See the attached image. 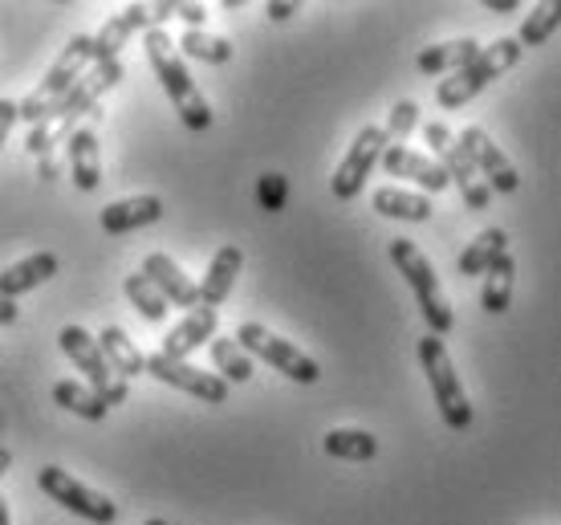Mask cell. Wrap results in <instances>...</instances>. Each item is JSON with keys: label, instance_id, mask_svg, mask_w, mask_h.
<instances>
[{"label": "cell", "instance_id": "cell-9", "mask_svg": "<svg viewBox=\"0 0 561 525\" xmlns=\"http://www.w3.org/2000/svg\"><path fill=\"white\" fill-rule=\"evenodd\" d=\"M423 139H427V147H432V159L444 168V175H448V184L460 187L463 204H468L472 213H484V208L492 204V192L477 175L472 159L463 156V147L456 142V135H451L444 123H427V127H423Z\"/></svg>", "mask_w": 561, "mask_h": 525}, {"label": "cell", "instance_id": "cell-4", "mask_svg": "<svg viewBox=\"0 0 561 525\" xmlns=\"http://www.w3.org/2000/svg\"><path fill=\"white\" fill-rule=\"evenodd\" d=\"M520 49L513 37H501V42H492V45H480V54L463 66V70L448 73L444 82H439V90H435V102L444 106V111H460L463 102H472L484 90V85H492L496 78L505 70H513L520 61Z\"/></svg>", "mask_w": 561, "mask_h": 525}, {"label": "cell", "instance_id": "cell-5", "mask_svg": "<svg viewBox=\"0 0 561 525\" xmlns=\"http://www.w3.org/2000/svg\"><path fill=\"white\" fill-rule=\"evenodd\" d=\"M415 351H420V367H423V375H427V387H432L435 408L444 415V424H448L451 432H463V427L472 424V403L463 396L460 375L451 367V355H448V346H444V339L423 334Z\"/></svg>", "mask_w": 561, "mask_h": 525}, {"label": "cell", "instance_id": "cell-37", "mask_svg": "<svg viewBox=\"0 0 561 525\" xmlns=\"http://www.w3.org/2000/svg\"><path fill=\"white\" fill-rule=\"evenodd\" d=\"M13 123H16V102L13 99H0V147H4V139H9Z\"/></svg>", "mask_w": 561, "mask_h": 525}, {"label": "cell", "instance_id": "cell-8", "mask_svg": "<svg viewBox=\"0 0 561 525\" xmlns=\"http://www.w3.org/2000/svg\"><path fill=\"white\" fill-rule=\"evenodd\" d=\"M237 346L249 358H265L268 367L280 370V375L294 379V384H318V379H322L318 358H309L306 351L294 346L289 339H277V334L265 330L261 322H244V327H237Z\"/></svg>", "mask_w": 561, "mask_h": 525}, {"label": "cell", "instance_id": "cell-26", "mask_svg": "<svg viewBox=\"0 0 561 525\" xmlns=\"http://www.w3.org/2000/svg\"><path fill=\"white\" fill-rule=\"evenodd\" d=\"M513 282H517V261L508 253H501L484 270V289H480V306L489 313H505L513 301Z\"/></svg>", "mask_w": 561, "mask_h": 525}, {"label": "cell", "instance_id": "cell-23", "mask_svg": "<svg viewBox=\"0 0 561 525\" xmlns=\"http://www.w3.org/2000/svg\"><path fill=\"white\" fill-rule=\"evenodd\" d=\"M94 342H99L102 358L111 363L114 375H123V379H135V375H142V367H147V355L135 346V339H130L127 330L106 327Z\"/></svg>", "mask_w": 561, "mask_h": 525}, {"label": "cell", "instance_id": "cell-13", "mask_svg": "<svg viewBox=\"0 0 561 525\" xmlns=\"http://www.w3.org/2000/svg\"><path fill=\"white\" fill-rule=\"evenodd\" d=\"M456 142L463 147V156L472 159V168H477V175L489 184V192H505V196H513V192L520 187V175H517V168H513V159L492 142L489 130L463 127Z\"/></svg>", "mask_w": 561, "mask_h": 525}, {"label": "cell", "instance_id": "cell-36", "mask_svg": "<svg viewBox=\"0 0 561 525\" xmlns=\"http://www.w3.org/2000/svg\"><path fill=\"white\" fill-rule=\"evenodd\" d=\"M175 16H183V21H187V28H204V21H208V9H204V4H175Z\"/></svg>", "mask_w": 561, "mask_h": 525}, {"label": "cell", "instance_id": "cell-6", "mask_svg": "<svg viewBox=\"0 0 561 525\" xmlns=\"http://www.w3.org/2000/svg\"><path fill=\"white\" fill-rule=\"evenodd\" d=\"M90 66H94L90 37H85V33H78V37H70V45L57 54V61L49 66V73L37 82V90H33L25 102H16V118H25V123H37V118H45V111H49L54 102L66 99V90H70V85L78 82Z\"/></svg>", "mask_w": 561, "mask_h": 525}, {"label": "cell", "instance_id": "cell-22", "mask_svg": "<svg viewBox=\"0 0 561 525\" xmlns=\"http://www.w3.org/2000/svg\"><path fill=\"white\" fill-rule=\"evenodd\" d=\"M370 208L379 216H391V220H408V225H427L435 213L432 199L420 192H403V187H379L370 196Z\"/></svg>", "mask_w": 561, "mask_h": 525}, {"label": "cell", "instance_id": "cell-19", "mask_svg": "<svg viewBox=\"0 0 561 525\" xmlns=\"http://www.w3.org/2000/svg\"><path fill=\"white\" fill-rule=\"evenodd\" d=\"M240 270H244V253H240L237 244H220V249L211 253V265H208V273H204V282L196 285L199 306H208V310L225 306V301L232 298V285H237Z\"/></svg>", "mask_w": 561, "mask_h": 525}, {"label": "cell", "instance_id": "cell-3", "mask_svg": "<svg viewBox=\"0 0 561 525\" xmlns=\"http://www.w3.org/2000/svg\"><path fill=\"white\" fill-rule=\"evenodd\" d=\"M391 261H394V270L403 273V282L411 285L415 301H420V313L427 318V330H432L435 339L451 334V330H456V313H451L448 298H444V289H439V277H435L432 261L420 253V244L408 241V237H394Z\"/></svg>", "mask_w": 561, "mask_h": 525}, {"label": "cell", "instance_id": "cell-24", "mask_svg": "<svg viewBox=\"0 0 561 525\" xmlns=\"http://www.w3.org/2000/svg\"><path fill=\"white\" fill-rule=\"evenodd\" d=\"M501 253H508V232L505 228H484V232H477V241H468V249L456 256V270H460V277H484V270Z\"/></svg>", "mask_w": 561, "mask_h": 525}, {"label": "cell", "instance_id": "cell-28", "mask_svg": "<svg viewBox=\"0 0 561 525\" xmlns=\"http://www.w3.org/2000/svg\"><path fill=\"white\" fill-rule=\"evenodd\" d=\"M54 403L57 408H66V412H73L78 420H90V424H99V420H106V403H102L94 391L85 384H73V379H61V384H54Z\"/></svg>", "mask_w": 561, "mask_h": 525}, {"label": "cell", "instance_id": "cell-41", "mask_svg": "<svg viewBox=\"0 0 561 525\" xmlns=\"http://www.w3.org/2000/svg\"><path fill=\"white\" fill-rule=\"evenodd\" d=\"M0 525H13V517H9V501L0 498Z\"/></svg>", "mask_w": 561, "mask_h": 525}, {"label": "cell", "instance_id": "cell-15", "mask_svg": "<svg viewBox=\"0 0 561 525\" xmlns=\"http://www.w3.org/2000/svg\"><path fill=\"white\" fill-rule=\"evenodd\" d=\"M142 277L154 285V294L168 301V306H180V310H196L199 306V289L187 273L171 261L168 253H147L142 256Z\"/></svg>", "mask_w": 561, "mask_h": 525}, {"label": "cell", "instance_id": "cell-2", "mask_svg": "<svg viewBox=\"0 0 561 525\" xmlns=\"http://www.w3.org/2000/svg\"><path fill=\"white\" fill-rule=\"evenodd\" d=\"M118 78H123V61H118V57H114V61H94V66L66 90V99L54 102V106L45 111V118H37V123L49 130V147H54V151L66 147V139L73 135V123H78L82 114L94 111L102 94L118 85Z\"/></svg>", "mask_w": 561, "mask_h": 525}, {"label": "cell", "instance_id": "cell-38", "mask_svg": "<svg viewBox=\"0 0 561 525\" xmlns=\"http://www.w3.org/2000/svg\"><path fill=\"white\" fill-rule=\"evenodd\" d=\"M16 301H9V298H0V327H13L16 322Z\"/></svg>", "mask_w": 561, "mask_h": 525}, {"label": "cell", "instance_id": "cell-12", "mask_svg": "<svg viewBox=\"0 0 561 525\" xmlns=\"http://www.w3.org/2000/svg\"><path fill=\"white\" fill-rule=\"evenodd\" d=\"M391 142H387V135H382V127H375V123H366L358 135H354L351 151H346V159L337 163V171L330 175V192H334V199H354L358 192H363V184L370 180V171H375V163L382 159V151H387Z\"/></svg>", "mask_w": 561, "mask_h": 525}, {"label": "cell", "instance_id": "cell-35", "mask_svg": "<svg viewBox=\"0 0 561 525\" xmlns=\"http://www.w3.org/2000/svg\"><path fill=\"white\" fill-rule=\"evenodd\" d=\"M297 13H301V4H297V0H268L265 4V16L268 21H277V25L280 21H289V16H297Z\"/></svg>", "mask_w": 561, "mask_h": 525}, {"label": "cell", "instance_id": "cell-18", "mask_svg": "<svg viewBox=\"0 0 561 525\" xmlns=\"http://www.w3.org/2000/svg\"><path fill=\"white\" fill-rule=\"evenodd\" d=\"M163 199L159 196H130V199H114L106 204L99 216V225L106 237H123V232H135V228L159 225L163 220Z\"/></svg>", "mask_w": 561, "mask_h": 525}, {"label": "cell", "instance_id": "cell-17", "mask_svg": "<svg viewBox=\"0 0 561 525\" xmlns=\"http://www.w3.org/2000/svg\"><path fill=\"white\" fill-rule=\"evenodd\" d=\"M216 322H220V313L208 310V306H196V310H187L168 330V339H163V358H175V363H187V355H196L204 342L216 339Z\"/></svg>", "mask_w": 561, "mask_h": 525}, {"label": "cell", "instance_id": "cell-20", "mask_svg": "<svg viewBox=\"0 0 561 525\" xmlns=\"http://www.w3.org/2000/svg\"><path fill=\"white\" fill-rule=\"evenodd\" d=\"M66 163H70V180L78 184V192H94L102 184V156L94 127H78L66 139Z\"/></svg>", "mask_w": 561, "mask_h": 525}, {"label": "cell", "instance_id": "cell-16", "mask_svg": "<svg viewBox=\"0 0 561 525\" xmlns=\"http://www.w3.org/2000/svg\"><path fill=\"white\" fill-rule=\"evenodd\" d=\"M379 163L387 168V175H394V180H408V184L420 187V196H432V192H444V187H451L448 175H444V168H439L432 156L411 151V147H387Z\"/></svg>", "mask_w": 561, "mask_h": 525}, {"label": "cell", "instance_id": "cell-39", "mask_svg": "<svg viewBox=\"0 0 561 525\" xmlns=\"http://www.w3.org/2000/svg\"><path fill=\"white\" fill-rule=\"evenodd\" d=\"M484 9H489V13H517L520 0H484Z\"/></svg>", "mask_w": 561, "mask_h": 525}, {"label": "cell", "instance_id": "cell-25", "mask_svg": "<svg viewBox=\"0 0 561 525\" xmlns=\"http://www.w3.org/2000/svg\"><path fill=\"white\" fill-rule=\"evenodd\" d=\"M480 54V42H472V37H460V42H444V45H427L420 57H415V66H420L423 73H456L463 70L472 57Z\"/></svg>", "mask_w": 561, "mask_h": 525}, {"label": "cell", "instance_id": "cell-21", "mask_svg": "<svg viewBox=\"0 0 561 525\" xmlns=\"http://www.w3.org/2000/svg\"><path fill=\"white\" fill-rule=\"evenodd\" d=\"M57 270H61L57 253H33V256H25V261H16V265H4V270H0V298H9V301L21 298V294L49 282Z\"/></svg>", "mask_w": 561, "mask_h": 525}, {"label": "cell", "instance_id": "cell-32", "mask_svg": "<svg viewBox=\"0 0 561 525\" xmlns=\"http://www.w3.org/2000/svg\"><path fill=\"white\" fill-rule=\"evenodd\" d=\"M123 289H127V298H130V306L147 318V322H163L168 318V301L154 294V285L142 277V273H127V282H123Z\"/></svg>", "mask_w": 561, "mask_h": 525}, {"label": "cell", "instance_id": "cell-30", "mask_svg": "<svg viewBox=\"0 0 561 525\" xmlns=\"http://www.w3.org/2000/svg\"><path fill=\"white\" fill-rule=\"evenodd\" d=\"M211 367L225 384H249L253 379V358L237 346V339H211Z\"/></svg>", "mask_w": 561, "mask_h": 525}, {"label": "cell", "instance_id": "cell-7", "mask_svg": "<svg viewBox=\"0 0 561 525\" xmlns=\"http://www.w3.org/2000/svg\"><path fill=\"white\" fill-rule=\"evenodd\" d=\"M57 346H61V355L70 358L73 367L82 370L85 387H90V391H94V396H99L106 408H118V403H127V399H130L127 379L111 370V363L102 358L94 334H85L82 327H61V334H57Z\"/></svg>", "mask_w": 561, "mask_h": 525}, {"label": "cell", "instance_id": "cell-34", "mask_svg": "<svg viewBox=\"0 0 561 525\" xmlns=\"http://www.w3.org/2000/svg\"><path fill=\"white\" fill-rule=\"evenodd\" d=\"M285 199H289V175L265 171V175L256 180V204H261L265 213H285Z\"/></svg>", "mask_w": 561, "mask_h": 525}, {"label": "cell", "instance_id": "cell-10", "mask_svg": "<svg viewBox=\"0 0 561 525\" xmlns=\"http://www.w3.org/2000/svg\"><path fill=\"white\" fill-rule=\"evenodd\" d=\"M175 16V0H159V4H127L123 13H114L106 25L90 37L94 61H114L123 54V45L135 33H151V28H168V21Z\"/></svg>", "mask_w": 561, "mask_h": 525}, {"label": "cell", "instance_id": "cell-42", "mask_svg": "<svg viewBox=\"0 0 561 525\" xmlns=\"http://www.w3.org/2000/svg\"><path fill=\"white\" fill-rule=\"evenodd\" d=\"M142 525H168V522H163V517H151V522H142Z\"/></svg>", "mask_w": 561, "mask_h": 525}, {"label": "cell", "instance_id": "cell-40", "mask_svg": "<svg viewBox=\"0 0 561 525\" xmlns=\"http://www.w3.org/2000/svg\"><path fill=\"white\" fill-rule=\"evenodd\" d=\"M9 469H13V453H9V448H0V477H4Z\"/></svg>", "mask_w": 561, "mask_h": 525}, {"label": "cell", "instance_id": "cell-31", "mask_svg": "<svg viewBox=\"0 0 561 525\" xmlns=\"http://www.w3.org/2000/svg\"><path fill=\"white\" fill-rule=\"evenodd\" d=\"M561 25V4H553V0H541L534 13L525 16V25H520V33L513 37V42L520 45V49H534V45H546L553 33H558Z\"/></svg>", "mask_w": 561, "mask_h": 525}, {"label": "cell", "instance_id": "cell-33", "mask_svg": "<svg viewBox=\"0 0 561 525\" xmlns=\"http://www.w3.org/2000/svg\"><path fill=\"white\" fill-rule=\"evenodd\" d=\"M415 127H420V106H415V102H394L391 111H387V127H382V135H387L391 147H403V139H408Z\"/></svg>", "mask_w": 561, "mask_h": 525}, {"label": "cell", "instance_id": "cell-1", "mask_svg": "<svg viewBox=\"0 0 561 525\" xmlns=\"http://www.w3.org/2000/svg\"><path fill=\"white\" fill-rule=\"evenodd\" d=\"M142 54L151 61L159 85L168 90L171 106L180 111V123L187 130H208L211 127V106L208 99L199 94V85L192 82V73L183 66V57L175 54V42L168 37V28H151L142 33Z\"/></svg>", "mask_w": 561, "mask_h": 525}, {"label": "cell", "instance_id": "cell-14", "mask_svg": "<svg viewBox=\"0 0 561 525\" xmlns=\"http://www.w3.org/2000/svg\"><path fill=\"white\" fill-rule=\"evenodd\" d=\"M142 375H151V379H159V384H168V387H180V391H187V396H196L199 403H228L225 379H216L211 370H199V367H192V363L163 358L159 351L147 355Z\"/></svg>", "mask_w": 561, "mask_h": 525}, {"label": "cell", "instance_id": "cell-11", "mask_svg": "<svg viewBox=\"0 0 561 525\" xmlns=\"http://www.w3.org/2000/svg\"><path fill=\"white\" fill-rule=\"evenodd\" d=\"M37 484H42L45 498H54L57 505H66L70 513L85 517V522L111 525L114 517H118V505H114V501L106 498V493H99V489H90V484H82L78 477H70V469H57V465H45V469L37 472Z\"/></svg>", "mask_w": 561, "mask_h": 525}, {"label": "cell", "instance_id": "cell-27", "mask_svg": "<svg viewBox=\"0 0 561 525\" xmlns=\"http://www.w3.org/2000/svg\"><path fill=\"white\" fill-rule=\"evenodd\" d=\"M325 456H334V460H375L379 456V441L363 432V427H334L330 436L322 441Z\"/></svg>", "mask_w": 561, "mask_h": 525}, {"label": "cell", "instance_id": "cell-29", "mask_svg": "<svg viewBox=\"0 0 561 525\" xmlns=\"http://www.w3.org/2000/svg\"><path fill=\"white\" fill-rule=\"evenodd\" d=\"M175 54L192 57V61H208V66H225L232 61V45L216 33H204V28H187L180 42H175Z\"/></svg>", "mask_w": 561, "mask_h": 525}]
</instances>
